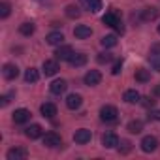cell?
<instances>
[{
	"label": "cell",
	"instance_id": "cell-29",
	"mask_svg": "<svg viewBox=\"0 0 160 160\" xmlns=\"http://www.w3.org/2000/svg\"><path fill=\"white\" fill-rule=\"evenodd\" d=\"M149 62H151V66H152L156 72H160V55H156V53H151V57H149Z\"/></svg>",
	"mask_w": 160,
	"mask_h": 160
},
{
	"label": "cell",
	"instance_id": "cell-22",
	"mask_svg": "<svg viewBox=\"0 0 160 160\" xmlns=\"http://www.w3.org/2000/svg\"><path fill=\"white\" fill-rule=\"evenodd\" d=\"M134 77H136V81H139V83H147V81H151V72L145 70V68H138Z\"/></svg>",
	"mask_w": 160,
	"mask_h": 160
},
{
	"label": "cell",
	"instance_id": "cell-38",
	"mask_svg": "<svg viewBox=\"0 0 160 160\" xmlns=\"http://www.w3.org/2000/svg\"><path fill=\"white\" fill-rule=\"evenodd\" d=\"M158 34H160V25H158Z\"/></svg>",
	"mask_w": 160,
	"mask_h": 160
},
{
	"label": "cell",
	"instance_id": "cell-19",
	"mask_svg": "<svg viewBox=\"0 0 160 160\" xmlns=\"http://www.w3.org/2000/svg\"><path fill=\"white\" fill-rule=\"evenodd\" d=\"M57 72H58V60L57 58L55 60L51 58V60H45L43 62V73L45 75H55Z\"/></svg>",
	"mask_w": 160,
	"mask_h": 160
},
{
	"label": "cell",
	"instance_id": "cell-5",
	"mask_svg": "<svg viewBox=\"0 0 160 160\" xmlns=\"http://www.w3.org/2000/svg\"><path fill=\"white\" fill-rule=\"evenodd\" d=\"M91 138H92V134H91V130H87V128H79V130H75V134H73V141L79 143V145L89 143Z\"/></svg>",
	"mask_w": 160,
	"mask_h": 160
},
{
	"label": "cell",
	"instance_id": "cell-20",
	"mask_svg": "<svg viewBox=\"0 0 160 160\" xmlns=\"http://www.w3.org/2000/svg\"><path fill=\"white\" fill-rule=\"evenodd\" d=\"M81 4L85 6V10H89L92 13L102 10V0H81Z\"/></svg>",
	"mask_w": 160,
	"mask_h": 160
},
{
	"label": "cell",
	"instance_id": "cell-33",
	"mask_svg": "<svg viewBox=\"0 0 160 160\" xmlns=\"http://www.w3.org/2000/svg\"><path fill=\"white\" fill-rule=\"evenodd\" d=\"M13 96H15V92H8V94H4L2 98H0V106H2V108H4V106H8V104L12 102V98H13Z\"/></svg>",
	"mask_w": 160,
	"mask_h": 160
},
{
	"label": "cell",
	"instance_id": "cell-27",
	"mask_svg": "<svg viewBox=\"0 0 160 160\" xmlns=\"http://www.w3.org/2000/svg\"><path fill=\"white\" fill-rule=\"evenodd\" d=\"M126 128H128L130 134H139V132L143 130V122H141V121H130Z\"/></svg>",
	"mask_w": 160,
	"mask_h": 160
},
{
	"label": "cell",
	"instance_id": "cell-35",
	"mask_svg": "<svg viewBox=\"0 0 160 160\" xmlns=\"http://www.w3.org/2000/svg\"><path fill=\"white\" fill-rule=\"evenodd\" d=\"M121 70H122V60H117V62L113 64V68H111V73H113V75H119Z\"/></svg>",
	"mask_w": 160,
	"mask_h": 160
},
{
	"label": "cell",
	"instance_id": "cell-12",
	"mask_svg": "<svg viewBox=\"0 0 160 160\" xmlns=\"http://www.w3.org/2000/svg\"><path fill=\"white\" fill-rule=\"evenodd\" d=\"M81 104H83L81 94H70V96L66 98V106H68V109H72V111L79 109V108H81Z\"/></svg>",
	"mask_w": 160,
	"mask_h": 160
},
{
	"label": "cell",
	"instance_id": "cell-21",
	"mask_svg": "<svg viewBox=\"0 0 160 160\" xmlns=\"http://www.w3.org/2000/svg\"><path fill=\"white\" fill-rule=\"evenodd\" d=\"M122 100H124L126 104H138V102L141 100V96H139V92H138L136 89H130V91H126V92H124Z\"/></svg>",
	"mask_w": 160,
	"mask_h": 160
},
{
	"label": "cell",
	"instance_id": "cell-2",
	"mask_svg": "<svg viewBox=\"0 0 160 160\" xmlns=\"http://www.w3.org/2000/svg\"><path fill=\"white\" fill-rule=\"evenodd\" d=\"M43 145L49 147V149H57V147L62 145V138L58 134H55V132H47L43 136Z\"/></svg>",
	"mask_w": 160,
	"mask_h": 160
},
{
	"label": "cell",
	"instance_id": "cell-4",
	"mask_svg": "<svg viewBox=\"0 0 160 160\" xmlns=\"http://www.w3.org/2000/svg\"><path fill=\"white\" fill-rule=\"evenodd\" d=\"M139 145H141V151H143V152H152V151H156V147H158V139H156L154 136H145Z\"/></svg>",
	"mask_w": 160,
	"mask_h": 160
},
{
	"label": "cell",
	"instance_id": "cell-36",
	"mask_svg": "<svg viewBox=\"0 0 160 160\" xmlns=\"http://www.w3.org/2000/svg\"><path fill=\"white\" fill-rule=\"evenodd\" d=\"M149 121H160V109L151 111V113H149Z\"/></svg>",
	"mask_w": 160,
	"mask_h": 160
},
{
	"label": "cell",
	"instance_id": "cell-32",
	"mask_svg": "<svg viewBox=\"0 0 160 160\" xmlns=\"http://www.w3.org/2000/svg\"><path fill=\"white\" fill-rule=\"evenodd\" d=\"M113 60V55L111 53H100L98 55V62L100 64H108V62H111Z\"/></svg>",
	"mask_w": 160,
	"mask_h": 160
},
{
	"label": "cell",
	"instance_id": "cell-15",
	"mask_svg": "<svg viewBox=\"0 0 160 160\" xmlns=\"http://www.w3.org/2000/svg\"><path fill=\"white\" fill-rule=\"evenodd\" d=\"M25 136L30 138V139H38V138L43 136V128H42L40 124H30V126L25 130Z\"/></svg>",
	"mask_w": 160,
	"mask_h": 160
},
{
	"label": "cell",
	"instance_id": "cell-25",
	"mask_svg": "<svg viewBox=\"0 0 160 160\" xmlns=\"http://www.w3.org/2000/svg\"><path fill=\"white\" fill-rule=\"evenodd\" d=\"M34 30H36L34 23H23V25L19 27V32H21L23 36H32V34H34Z\"/></svg>",
	"mask_w": 160,
	"mask_h": 160
},
{
	"label": "cell",
	"instance_id": "cell-23",
	"mask_svg": "<svg viewBox=\"0 0 160 160\" xmlns=\"http://www.w3.org/2000/svg\"><path fill=\"white\" fill-rule=\"evenodd\" d=\"M38 79H40V73H38L36 68H28V70L25 72V81H27V83H36Z\"/></svg>",
	"mask_w": 160,
	"mask_h": 160
},
{
	"label": "cell",
	"instance_id": "cell-24",
	"mask_svg": "<svg viewBox=\"0 0 160 160\" xmlns=\"http://www.w3.org/2000/svg\"><path fill=\"white\" fill-rule=\"evenodd\" d=\"M156 15H158L156 8H145L141 12V21H152V19H156Z\"/></svg>",
	"mask_w": 160,
	"mask_h": 160
},
{
	"label": "cell",
	"instance_id": "cell-9",
	"mask_svg": "<svg viewBox=\"0 0 160 160\" xmlns=\"http://www.w3.org/2000/svg\"><path fill=\"white\" fill-rule=\"evenodd\" d=\"M8 160H25L27 156H28V152H27V149H21V147H13V149H10L8 151Z\"/></svg>",
	"mask_w": 160,
	"mask_h": 160
},
{
	"label": "cell",
	"instance_id": "cell-26",
	"mask_svg": "<svg viewBox=\"0 0 160 160\" xmlns=\"http://www.w3.org/2000/svg\"><path fill=\"white\" fill-rule=\"evenodd\" d=\"M100 43H102L104 47H115V45H117V36H115V34H108V36H104V38L100 40Z\"/></svg>",
	"mask_w": 160,
	"mask_h": 160
},
{
	"label": "cell",
	"instance_id": "cell-3",
	"mask_svg": "<svg viewBox=\"0 0 160 160\" xmlns=\"http://www.w3.org/2000/svg\"><path fill=\"white\" fill-rule=\"evenodd\" d=\"M83 81H85V85H89V87H96V85L102 81V73H100L98 70H89V72L85 73V77H83Z\"/></svg>",
	"mask_w": 160,
	"mask_h": 160
},
{
	"label": "cell",
	"instance_id": "cell-1",
	"mask_svg": "<svg viewBox=\"0 0 160 160\" xmlns=\"http://www.w3.org/2000/svg\"><path fill=\"white\" fill-rule=\"evenodd\" d=\"M119 117V111L115 106H102L100 108V119L104 122H115Z\"/></svg>",
	"mask_w": 160,
	"mask_h": 160
},
{
	"label": "cell",
	"instance_id": "cell-31",
	"mask_svg": "<svg viewBox=\"0 0 160 160\" xmlns=\"http://www.w3.org/2000/svg\"><path fill=\"white\" fill-rule=\"evenodd\" d=\"M130 149H132V143H130V141H126V139H124V141H121V143H119V152H121V154L130 152Z\"/></svg>",
	"mask_w": 160,
	"mask_h": 160
},
{
	"label": "cell",
	"instance_id": "cell-18",
	"mask_svg": "<svg viewBox=\"0 0 160 160\" xmlns=\"http://www.w3.org/2000/svg\"><path fill=\"white\" fill-rule=\"evenodd\" d=\"M102 23H104L106 27H113V28H115V27L121 23V19H119V15H117L115 12H108V13L102 17Z\"/></svg>",
	"mask_w": 160,
	"mask_h": 160
},
{
	"label": "cell",
	"instance_id": "cell-10",
	"mask_svg": "<svg viewBox=\"0 0 160 160\" xmlns=\"http://www.w3.org/2000/svg\"><path fill=\"white\" fill-rule=\"evenodd\" d=\"M2 75L8 79V81H13V79L19 75V68H17L15 64H4V68H2Z\"/></svg>",
	"mask_w": 160,
	"mask_h": 160
},
{
	"label": "cell",
	"instance_id": "cell-11",
	"mask_svg": "<svg viewBox=\"0 0 160 160\" xmlns=\"http://www.w3.org/2000/svg\"><path fill=\"white\" fill-rule=\"evenodd\" d=\"M91 34H92V30H91V27H87V25H77L75 30H73V36H75L77 40H87V38H91Z\"/></svg>",
	"mask_w": 160,
	"mask_h": 160
},
{
	"label": "cell",
	"instance_id": "cell-37",
	"mask_svg": "<svg viewBox=\"0 0 160 160\" xmlns=\"http://www.w3.org/2000/svg\"><path fill=\"white\" fill-rule=\"evenodd\" d=\"M152 94H154V96H160V83H158V85H154V89H152Z\"/></svg>",
	"mask_w": 160,
	"mask_h": 160
},
{
	"label": "cell",
	"instance_id": "cell-16",
	"mask_svg": "<svg viewBox=\"0 0 160 160\" xmlns=\"http://www.w3.org/2000/svg\"><path fill=\"white\" fill-rule=\"evenodd\" d=\"M51 92L53 94H64L66 92V89H68V83L64 81V79H55V81L51 83Z\"/></svg>",
	"mask_w": 160,
	"mask_h": 160
},
{
	"label": "cell",
	"instance_id": "cell-28",
	"mask_svg": "<svg viewBox=\"0 0 160 160\" xmlns=\"http://www.w3.org/2000/svg\"><path fill=\"white\" fill-rule=\"evenodd\" d=\"M66 15H68L70 19H77L79 15H81V12H79L77 6H66Z\"/></svg>",
	"mask_w": 160,
	"mask_h": 160
},
{
	"label": "cell",
	"instance_id": "cell-13",
	"mask_svg": "<svg viewBox=\"0 0 160 160\" xmlns=\"http://www.w3.org/2000/svg\"><path fill=\"white\" fill-rule=\"evenodd\" d=\"M45 42H47L49 45L58 47V45H62V42H64V34H62V32H58V30L49 32V34H47V38H45Z\"/></svg>",
	"mask_w": 160,
	"mask_h": 160
},
{
	"label": "cell",
	"instance_id": "cell-8",
	"mask_svg": "<svg viewBox=\"0 0 160 160\" xmlns=\"http://www.w3.org/2000/svg\"><path fill=\"white\" fill-rule=\"evenodd\" d=\"M28 121H30V111L28 109H25V108L15 109V113H13V122L15 124H25Z\"/></svg>",
	"mask_w": 160,
	"mask_h": 160
},
{
	"label": "cell",
	"instance_id": "cell-30",
	"mask_svg": "<svg viewBox=\"0 0 160 160\" xmlns=\"http://www.w3.org/2000/svg\"><path fill=\"white\" fill-rule=\"evenodd\" d=\"M10 12H12L10 2H2V4H0V17H2V19H6L10 15Z\"/></svg>",
	"mask_w": 160,
	"mask_h": 160
},
{
	"label": "cell",
	"instance_id": "cell-34",
	"mask_svg": "<svg viewBox=\"0 0 160 160\" xmlns=\"http://www.w3.org/2000/svg\"><path fill=\"white\" fill-rule=\"evenodd\" d=\"M139 102H141V106H143V108H152V106H154V102H156V100H152V98H151V96H145V98H141V100H139Z\"/></svg>",
	"mask_w": 160,
	"mask_h": 160
},
{
	"label": "cell",
	"instance_id": "cell-6",
	"mask_svg": "<svg viewBox=\"0 0 160 160\" xmlns=\"http://www.w3.org/2000/svg\"><path fill=\"white\" fill-rule=\"evenodd\" d=\"M72 55H73V49L70 47V45H58V49L55 51V58L57 60H70L72 58Z\"/></svg>",
	"mask_w": 160,
	"mask_h": 160
},
{
	"label": "cell",
	"instance_id": "cell-7",
	"mask_svg": "<svg viewBox=\"0 0 160 160\" xmlns=\"http://www.w3.org/2000/svg\"><path fill=\"white\" fill-rule=\"evenodd\" d=\"M102 145H104L106 149H115V147L119 145V138H117V134H113V132H106V134L102 136Z\"/></svg>",
	"mask_w": 160,
	"mask_h": 160
},
{
	"label": "cell",
	"instance_id": "cell-14",
	"mask_svg": "<svg viewBox=\"0 0 160 160\" xmlns=\"http://www.w3.org/2000/svg\"><path fill=\"white\" fill-rule=\"evenodd\" d=\"M40 113H42L45 119H53V117L57 115V106L51 104V102H45V104L40 106Z\"/></svg>",
	"mask_w": 160,
	"mask_h": 160
},
{
	"label": "cell",
	"instance_id": "cell-17",
	"mask_svg": "<svg viewBox=\"0 0 160 160\" xmlns=\"http://www.w3.org/2000/svg\"><path fill=\"white\" fill-rule=\"evenodd\" d=\"M68 62H70L73 68H81V66L87 64V55H85V53H73Z\"/></svg>",
	"mask_w": 160,
	"mask_h": 160
}]
</instances>
